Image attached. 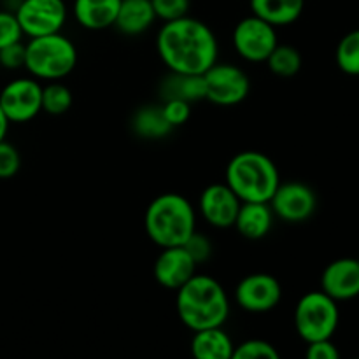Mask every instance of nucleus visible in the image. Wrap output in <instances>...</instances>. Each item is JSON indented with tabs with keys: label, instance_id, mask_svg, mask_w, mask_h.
Returning <instances> with one entry per match:
<instances>
[{
	"label": "nucleus",
	"instance_id": "7",
	"mask_svg": "<svg viewBox=\"0 0 359 359\" xmlns=\"http://www.w3.org/2000/svg\"><path fill=\"white\" fill-rule=\"evenodd\" d=\"M203 83H205L207 100L221 107L241 104L251 91V81L248 74L233 63L216 62L203 74Z\"/></svg>",
	"mask_w": 359,
	"mask_h": 359
},
{
	"label": "nucleus",
	"instance_id": "18",
	"mask_svg": "<svg viewBox=\"0 0 359 359\" xmlns=\"http://www.w3.org/2000/svg\"><path fill=\"white\" fill-rule=\"evenodd\" d=\"M156 21L151 0H121L114 27L125 35H140Z\"/></svg>",
	"mask_w": 359,
	"mask_h": 359
},
{
	"label": "nucleus",
	"instance_id": "34",
	"mask_svg": "<svg viewBox=\"0 0 359 359\" xmlns=\"http://www.w3.org/2000/svg\"><path fill=\"white\" fill-rule=\"evenodd\" d=\"M9 119H7V116L4 114V109L2 105H0V140L6 139L7 135V130H9Z\"/></svg>",
	"mask_w": 359,
	"mask_h": 359
},
{
	"label": "nucleus",
	"instance_id": "16",
	"mask_svg": "<svg viewBox=\"0 0 359 359\" xmlns=\"http://www.w3.org/2000/svg\"><path fill=\"white\" fill-rule=\"evenodd\" d=\"M121 0H74L72 13L86 30H105L114 27Z\"/></svg>",
	"mask_w": 359,
	"mask_h": 359
},
{
	"label": "nucleus",
	"instance_id": "23",
	"mask_svg": "<svg viewBox=\"0 0 359 359\" xmlns=\"http://www.w3.org/2000/svg\"><path fill=\"white\" fill-rule=\"evenodd\" d=\"M270 72L279 77H293L302 69V55L297 48L287 44H277L266 58Z\"/></svg>",
	"mask_w": 359,
	"mask_h": 359
},
{
	"label": "nucleus",
	"instance_id": "3",
	"mask_svg": "<svg viewBox=\"0 0 359 359\" xmlns=\"http://www.w3.org/2000/svg\"><path fill=\"white\" fill-rule=\"evenodd\" d=\"M144 228L151 241L163 248H177L196 230V212L188 198L177 193H165L149 203Z\"/></svg>",
	"mask_w": 359,
	"mask_h": 359
},
{
	"label": "nucleus",
	"instance_id": "22",
	"mask_svg": "<svg viewBox=\"0 0 359 359\" xmlns=\"http://www.w3.org/2000/svg\"><path fill=\"white\" fill-rule=\"evenodd\" d=\"M133 130L146 139H161L170 132L172 126L165 119L161 107L153 105V107H144L137 112L133 118Z\"/></svg>",
	"mask_w": 359,
	"mask_h": 359
},
{
	"label": "nucleus",
	"instance_id": "12",
	"mask_svg": "<svg viewBox=\"0 0 359 359\" xmlns=\"http://www.w3.org/2000/svg\"><path fill=\"white\" fill-rule=\"evenodd\" d=\"M283 298L280 283L270 273H251L237 284L235 300L244 311L262 314L276 309Z\"/></svg>",
	"mask_w": 359,
	"mask_h": 359
},
{
	"label": "nucleus",
	"instance_id": "19",
	"mask_svg": "<svg viewBox=\"0 0 359 359\" xmlns=\"http://www.w3.org/2000/svg\"><path fill=\"white\" fill-rule=\"evenodd\" d=\"M233 342L223 326L195 332L191 340V353L196 359H231Z\"/></svg>",
	"mask_w": 359,
	"mask_h": 359
},
{
	"label": "nucleus",
	"instance_id": "4",
	"mask_svg": "<svg viewBox=\"0 0 359 359\" xmlns=\"http://www.w3.org/2000/svg\"><path fill=\"white\" fill-rule=\"evenodd\" d=\"M226 184L241 202H269L280 184L277 165L259 151H242L226 167Z\"/></svg>",
	"mask_w": 359,
	"mask_h": 359
},
{
	"label": "nucleus",
	"instance_id": "27",
	"mask_svg": "<svg viewBox=\"0 0 359 359\" xmlns=\"http://www.w3.org/2000/svg\"><path fill=\"white\" fill-rule=\"evenodd\" d=\"M156 20L174 21L182 16H188L189 0H151Z\"/></svg>",
	"mask_w": 359,
	"mask_h": 359
},
{
	"label": "nucleus",
	"instance_id": "28",
	"mask_svg": "<svg viewBox=\"0 0 359 359\" xmlns=\"http://www.w3.org/2000/svg\"><path fill=\"white\" fill-rule=\"evenodd\" d=\"M161 111H163L168 125L175 128V126H181L188 121L189 116H191V105H189V102L181 100V98H168L161 105Z\"/></svg>",
	"mask_w": 359,
	"mask_h": 359
},
{
	"label": "nucleus",
	"instance_id": "24",
	"mask_svg": "<svg viewBox=\"0 0 359 359\" xmlns=\"http://www.w3.org/2000/svg\"><path fill=\"white\" fill-rule=\"evenodd\" d=\"M70 107H72V93L65 84L51 81L48 86H42V111L51 116H62Z\"/></svg>",
	"mask_w": 359,
	"mask_h": 359
},
{
	"label": "nucleus",
	"instance_id": "10",
	"mask_svg": "<svg viewBox=\"0 0 359 359\" xmlns=\"http://www.w3.org/2000/svg\"><path fill=\"white\" fill-rule=\"evenodd\" d=\"M0 105L9 123L32 121L42 111V86L30 77L11 81L0 91Z\"/></svg>",
	"mask_w": 359,
	"mask_h": 359
},
{
	"label": "nucleus",
	"instance_id": "20",
	"mask_svg": "<svg viewBox=\"0 0 359 359\" xmlns=\"http://www.w3.org/2000/svg\"><path fill=\"white\" fill-rule=\"evenodd\" d=\"M251 11L276 28L287 27L302 16L305 0H251Z\"/></svg>",
	"mask_w": 359,
	"mask_h": 359
},
{
	"label": "nucleus",
	"instance_id": "5",
	"mask_svg": "<svg viewBox=\"0 0 359 359\" xmlns=\"http://www.w3.org/2000/svg\"><path fill=\"white\" fill-rule=\"evenodd\" d=\"M25 69L44 81H60L69 76L77 63V49L63 34L32 37L25 44Z\"/></svg>",
	"mask_w": 359,
	"mask_h": 359
},
{
	"label": "nucleus",
	"instance_id": "15",
	"mask_svg": "<svg viewBox=\"0 0 359 359\" xmlns=\"http://www.w3.org/2000/svg\"><path fill=\"white\" fill-rule=\"evenodd\" d=\"M321 291L335 302L351 300L359 294V262L340 258L330 263L321 276Z\"/></svg>",
	"mask_w": 359,
	"mask_h": 359
},
{
	"label": "nucleus",
	"instance_id": "25",
	"mask_svg": "<svg viewBox=\"0 0 359 359\" xmlns=\"http://www.w3.org/2000/svg\"><path fill=\"white\" fill-rule=\"evenodd\" d=\"M337 65L349 76H359V30L349 32L339 42Z\"/></svg>",
	"mask_w": 359,
	"mask_h": 359
},
{
	"label": "nucleus",
	"instance_id": "29",
	"mask_svg": "<svg viewBox=\"0 0 359 359\" xmlns=\"http://www.w3.org/2000/svg\"><path fill=\"white\" fill-rule=\"evenodd\" d=\"M21 37H23V30L18 23L16 14L9 11H0V49L20 42Z\"/></svg>",
	"mask_w": 359,
	"mask_h": 359
},
{
	"label": "nucleus",
	"instance_id": "32",
	"mask_svg": "<svg viewBox=\"0 0 359 359\" xmlns=\"http://www.w3.org/2000/svg\"><path fill=\"white\" fill-rule=\"evenodd\" d=\"M25 55L27 51H25V44H21V41L6 46L0 49V65L9 70L21 69L25 67Z\"/></svg>",
	"mask_w": 359,
	"mask_h": 359
},
{
	"label": "nucleus",
	"instance_id": "8",
	"mask_svg": "<svg viewBox=\"0 0 359 359\" xmlns=\"http://www.w3.org/2000/svg\"><path fill=\"white\" fill-rule=\"evenodd\" d=\"M277 44V28L255 14L238 21L233 30L235 51L245 62H266Z\"/></svg>",
	"mask_w": 359,
	"mask_h": 359
},
{
	"label": "nucleus",
	"instance_id": "1",
	"mask_svg": "<svg viewBox=\"0 0 359 359\" xmlns=\"http://www.w3.org/2000/svg\"><path fill=\"white\" fill-rule=\"evenodd\" d=\"M156 51L170 72L202 76L217 62V39L203 21L182 16L165 21L156 37Z\"/></svg>",
	"mask_w": 359,
	"mask_h": 359
},
{
	"label": "nucleus",
	"instance_id": "11",
	"mask_svg": "<svg viewBox=\"0 0 359 359\" xmlns=\"http://www.w3.org/2000/svg\"><path fill=\"white\" fill-rule=\"evenodd\" d=\"M269 205L279 219L286 223H304L316 212L318 198L311 186L304 182H280L269 200Z\"/></svg>",
	"mask_w": 359,
	"mask_h": 359
},
{
	"label": "nucleus",
	"instance_id": "9",
	"mask_svg": "<svg viewBox=\"0 0 359 359\" xmlns=\"http://www.w3.org/2000/svg\"><path fill=\"white\" fill-rule=\"evenodd\" d=\"M14 14L23 35L30 39L56 34L67 23V6L63 0H21Z\"/></svg>",
	"mask_w": 359,
	"mask_h": 359
},
{
	"label": "nucleus",
	"instance_id": "33",
	"mask_svg": "<svg viewBox=\"0 0 359 359\" xmlns=\"http://www.w3.org/2000/svg\"><path fill=\"white\" fill-rule=\"evenodd\" d=\"M307 346L305 356L309 359H339L340 356L339 349L332 344V339L318 340V342H311Z\"/></svg>",
	"mask_w": 359,
	"mask_h": 359
},
{
	"label": "nucleus",
	"instance_id": "21",
	"mask_svg": "<svg viewBox=\"0 0 359 359\" xmlns=\"http://www.w3.org/2000/svg\"><path fill=\"white\" fill-rule=\"evenodd\" d=\"M161 93L165 100L168 98H181L186 102H195L205 98V83L202 76H191V74H175L170 76L161 84Z\"/></svg>",
	"mask_w": 359,
	"mask_h": 359
},
{
	"label": "nucleus",
	"instance_id": "14",
	"mask_svg": "<svg viewBox=\"0 0 359 359\" xmlns=\"http://www.w3.org/2000/svg\"><path fill=\"white\" fill-rule=\"evenodd\" d=\"M196 263L182 245L163 248L154 262V279L165 290L177 291L196 273Z\"/></svg>",
	"mask_w": 359,
	"mask_h": 359
},
{
	"label": "nucleus",
	"instance_id": "13",
	"mask_svg": "<svg viewBox=\"0 0 359 359\" xmlns=\"http://www.w3.org/2000/svg\"><path fill=\"white\" fill-rule=\"evenodd\" d=\"M241 205V198L231 191L226 182L207 186L198 200L200 214L214 228L233 226Z\"/></svg>",
	"mask_w": 359,
	"mask_h": 359
},
{
	"label": "nucleus",
	"instance_id": "31",
	"mask_svg": "<svg viewBox=\"0 0 359 359\" xmlns=\"http://www.w3.org/2000/svg\"><path fill=\"white\" fill-rule=\"evenodd\" d=\"M182 248H184L186 251H188V255L195 259L196 265L207 262V259L210 258V255H212V245H210V241L205 237V235L198 233L196 230L189 235V238L182 244Z\"/></svg>",
	"mask_w": 359,
	"mask_h": 359
},
{
	"label": "nucleus",
	"instance_id": "17",
	"mask_svg": "<svg viewBox=\"0 0 359 359\" xmlns=\"http://www.w3.org/2000/svg\"><path fill=\"white\" fill-rule=\"evenodd\" d=\"M273 223V210L269 202H242L233 226L249 241L266 237Z\"/></svg>",
	"mask_w": 359,
	"mask_h": 359
},
{
	"label": "nucleus",
	"instance_id": "35",
	"mask_svg": "<svg viewBox=\"0 0 359 359\" xmlns=\"http://www.w3.org/2000/svg\"><path fill=\"white\" fill-rule=\"evenodd\" d=\"M358 262H359V258H358Z\"/></svg>",
	"mask_w": 359,
	"mask_h": 359
},
{
	"label": "nucleus",
	"instance_id": "6",
	"mask_svg": "<svg viewBox=\"0 0 359 359\" xmlns=\"http://www.w3.org/2000/svg\"><path fill=\"white\" fill-rule=\"evenodd\" d=\"M339 305L325 291H312L298 300L294 309V328L307 344L332 339L339 326Z\"/></svg>",
	"mask_w": 359,
	"mask_h": 359
},
{
	"label": "nucleus",
	"instance_id": "2",
	"mask_svg": "<svg viewBox=\"0 0 359 359\" xmlns=\"http://www.w3.org/2000/svg\"><path fill=\"white\" fill-rule=\"evenodd\" d=\"M177 314L191 332L223 326L230 316V300L224 287L210 276L195 273L177 290Z\"/></svg>",
	"mask_w": 359,
	"mask_h": 359
},
{
	"label": "nucleus",
	"instance_id": "30",
	"mask_svg": "<svg viewBox=\"0 0 359 359\" xmlns=\"http://www.w3.org/2000/svg\"><path fill=\"white\" fill-rule=\"evenodd\" d=\"M21 165L20 153L13 144L0 140V179H11L18 174Z\"/></svg>",
	"mask_w": 359,
	"mask_h": 359
},
{
	"label": "nucleus",
	"instance_id": "26",
	"mask_svg": "<svg viewBox=\"0 0 359 359\" xmlns=\"http://www.w3.org/2000/svg\"><path fill=\"white\" fill-rule=\"evenodd\" d=\"M279 359V351L266 340L251 339L233 349V359Z\"/></svg>",
	"mask_w": 359,
	"mask_h": 359
}]
</instances>
